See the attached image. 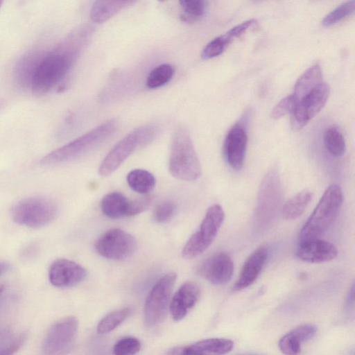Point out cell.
<instances>
[{
  "mask_svg": "<svg viewBox=\"0 0 355 355\" xmlns=\"http://www.w3.org/2000/svg\"><path fill=\"white\" fill-rule=\"evenodd\" d=\"M355 1H347L338 6L336 8L328 13L322 20L324 26H329L340 21L347 16L354 12Z\"/></svg>",
  "mask_w": 355,
  "mask_h": 355,
  "instance_id": "f1b7e54d",
  "label": "cell"
},
{
  "mask_svg": "<svg viewBox=\"0 0 355 355\" xmlns=\"http://www.w3.org/2000/svg\"><path fill=\"white\" fill-rule=\"evenodd\" d=\"M192 345L203 355H224L232 349L234 343L226 338H214L198 341Z\"/></svg>",
  "mask_w": 355,
  "mask_h": 355,
  "instance_id": "cb8c5ba5",
  "label": "cell"
},
{
  "mask_svg": "<svg viewBox=\"0 0 355 355\" xmlns=\"http://www.w3.org/2000/svg\"><path fill=\"white\" fill-rule=\"evenodd\" d=\"M343 201L340 186L330 185L324 192L313 211L302 227L299 241L319 239L332 225Z\"/></svg>",
  "mask_w": 355,
  "mask_h": 355,
  "instance_id": "277c9868",
  "label": "cell"
},
{
  "mask_svg": "<svg viewBox=\"0 0 355 355\" xmlns=\"http://www.w3.org/2000/svg\"><path fill=\"white\" fill-rule=\"evenodd\" d=\"M312 196L311 191L304 190L291 198L283 205L282 216L286 220H293L300 217L305 211Z\"/></svg>",
  "mask_w": 355,
  "mask_h": 355,
  "instance_id": "7402d4cb",
  "label": "cell"
},
{
  "mask_svg": "<svg viewBox=\"0 0 355 355\" xmlns=\"http://www.w3.org/2000/svg\"><path fill=\"white\" fill-rule=\"evenodd\" d=\"M158 127L155 124L142 125L121 139L102 161L98 173L107 176L115 171L139 147L151 142L157 136Z\"/></svg>",
  "mask_w": 355,
  "mask_h": 355,
  "instance_id": "5b68a950",
  "label": "cell"
},
{
  "mask_svg": "<svg viewBox=\"0 0 355 355\" xmlns=\"http://www.w3.org/2000/svg\"><path fill=\"white\" fill-rule=\"evenodd\" d=\"M176 279L175 272L166 273L150 290L144 306V320L147 326H155L166 318Z\"/></svg>",
  "mask_w": 355,
  "mask_h": 355,
  "instance_id": "ba28073f",
  "label": "cell"
},
{
  "mask_svg": "<svg viewBox=\"0 0 355 355\" xmlns=\"http://www.w3.org/2000/svg\"><path fill=\"white\" fill-rule=\"evenodd\" d=\"M292 331L302 343L311 339L315 335L317 328L314 325L304 324L293 329Z\"/></svg>",
  "mask_w": 355,
  "mask_h": 355,
  "instance_id": "8d00e7d4",
  "label": "cell"
},
{
  "mask_svg": "<svg viewBox=\"0 0 355 355\" xmlns=\"http://www.w3.org/2000/svg\"><path fill=\"white\" fill-rule=\"evenodd\" d=\"M280 199V184L278 176L275 173L267 175L259 191L257 208V218L259 223L266 225L272 220L279 207Z\"/></svg>",
  "mask_w": 355,
  "mask_h": 355,
  "instance_id": "7c38bea8",
  "label": "cell"
},
{
  "mask_svg": "<svg viewBox=\"0 0 355 355\" xmlns=\"http://www.w3.org/2000/svg\"><path fill=\"white\" fill-rule=\"evenodd\" d=\"M24 340L25 336L24 335L19 336L7 347L1 349L0 351V355H13L23 345Z\"/></svg>",
  "mask_w": 355,
  "mask_h": 355,
  "instance_id": "ab89813d",
  "label": "cell"
},
{
  "mask_svg": "<svg viewBox=\"0 0 355 355\" xmlns=\"http://www.w3.org/2000/svg\"><path fill=\"white\" fill-rule=\"evenodd\" d=\"M87 276L86 270L76 262L67 259H58L50 266L49 279L58 288L74 286L83 282Z\"/></svg>",
  "mask_w": 355,
  "mask_h": 355,
  "instance_id": "4fadbf2b",
  "label": "cell"
},
{
  "mask_svg": "<svg viewBox=\"0 0 355 355\" xmlns=\"http://www.w3.org/2000/svg\"><path fill=\"white\" fill-rule=\"evenodd\" d=\"M179 3L185 13V21H194L202 17L207 8V2L203 0H182Z\"/></svg>",
  "mask_w": 355,
  "mask_h": 355,
  "instance_id": "f546056e",
  "label": "cell"
},
{
  "mask_svg": "<svg viewBox=\"0 0 355 355\" xmlns=\"http://www.w3.org/2000/svg\"><path fill=\"white\" fill-rule=\"evenodd\" d=\"M3 1H0V8L1 6V4H2Z\"/></svg>",
  "mask_w": 355,
  "mask_h": 355,
  "instance_id": "7bdbcfd3",
  "label": "cell"
},
{
  "mask_svg": "<svg viewBox=\"0 0 355 355\" xmlns=\"http://www.w3.org/2000/svg\"><path fill=\"white\" fill-rule=\"evenodd\" d=\"M79 53V46L70 44L42 55L33 73L31 88L37 96L49 92L66 76Z\"/></svg>",
  "mask_w": 355,
  "mask_h": 355,
  "instance_id": "6da1fadb",
  "label": "cell"
},
{
  "mask_svg": "<svg viewBox=\"0 0 355 355\" xmlns=\"http://www.w3.org/2000/svg\"><path fill=\"white\" fill-rule=\"evenodd\" d=\"M225 212L220 205L209 207L200 225L184 245L182 254L185 259L195 258L213 243L223 223Z\"/></svg>",
  "mask_w": 355,
  "mask_h": 355,
  "instance_id": "52a82bcc",
  "label": "cell"
},
{
  "mask_svg": "<svg viewBox=\"0 0 355 355\" xmlns=\"http://www.w3.org/2000/svg\"><path fill=\"white\" fill-rule=\"evenodd\" d=\"M167 355H203L192 345L187 346H177L168 350Z\"/></svg>",
  "mask_w": 355,
  "mask_h": 355,
  "instance_id": "f35d334b",
  "label": "cell"
},
{
  "mask_svg": "<svg viewBox=\"0 0 355 355\" xmlns=\"http://www.w3.org/2000/svg\"><path fill=\"white\" fill-rule=\"evenodd\" d=\"M247 144L245 129L240 123L235 124L228 132L224 143L227 162L234 170H240L243 166Z\"/></svg>",
  "mask_w": 355,
  "mask_h": 355,
  "instance_id": "9a60e30c",
  "label": "cell"
},
{
  "mask_svg": "<svg viewBox=\"0 0 355 355\" xmlns=\"http://www.w3.org/2000/svg\"><path fill=\"white\" fill-rule=\"evenodd\" d=\"M324 144L333 156L340 157L345 151V141L343 134L336 127H329L324 133Z\"/></svg>",
  "mask_w": 355,
  "mask_h": 355,
  "instance_id": "484cf974",
  "label": "cell"
},
{
  "mask_svg": "<svg viewBox=\"0 0 355 355\" xmlns=\"http://www.w3.org/2000/svg\"><path fill=\"white\" fill-rule=\"evenodd\" d=\"M130 200L120 192H111L101 200L102 213L107 218L117 219L127 216Z\"/></svg>",
  "mask_w": 355,
  "mask_h": 355,
  "instance_id": "d6986e66",
  "label": "cell"
},
{
  "mask_svg": "<svg viewBox=\"0 0 355 355\" xmlns=\"http://www.w3.org/2000/svg\"><path fill=\"white\" fill-rule=\"evenodd\" d=\"M278 345L285 355H298L301 351V341L292 331L280 338Z\"/></svg>",
  "mask_w": 355,
  "mask_h": 355,
  "instance_id": "d6a6232c",
  "label": "cell"
},
{
  "mask_svg": "<svg viewBox=\"0 0 355 355\" xmlns=\"http://www.w3.org/2000/svg\"><path fill=\"white\" fill-rule=\"evenodd\" d=\"M152 202L150 196H144L133 200H130L127 216L139 214L146 209Z\"/></svg>",
  "mask_w": 355,
  "mask_h": 355,
  "instance_id": "d590c367",
  "label": "cell"
},
{
  "mask_svg": "<svg viewBox=\"0 0 355 355\" xmlns=\"http://www.w3.org/2000/svg\"><path fill=\"white\" fill-rule=\"evenodd\" d=\"M141 349L140 341L135 337L120 339L113 347L114 355H135Z\"/></svg>",
  "mask_w": 355,
  "mask_h": 355,
  "instance_id": "1f68e13d",
  "label": "cell"
},
{
  "mask_svg": "<svg viewBox=\"0 0 355 355\" xmlns=\"http://www.w3.org/2000/svg\"><path fill=\"white\" fill-rule=\"evenodd\" d=\"M200 290L197 284L192 282L184 283L175 292L169 304L173 319L182 320L199 300Z\"/></svg>",
  "mask_w": 355,
  "mask_h": 355,
  "instance_id": "2e32d148",
  "label": "cell"
},
{
  "mask_svg": "<svg viewBox=\"0 0 355 355\" xmlns=\"http://www.w3.org/2000/svg\"><path fill=\"white\" fill-rule=\"evenodd\" d=\"M337 254V248L333 243L320 239L300 242L296 252L300 259L309 263L329 261Z\"/></svg>",
  "mask_w": 355,
  "mask_h": 355,
  "instance_id": "e0dca14e",
  "label": "cell"
},
{
  "mask_svg": "<svg viewBox=\"0 0 355 355\" xmlns=\"http://www.w3.org/2000/svg\"><path fill=\"white\" fill-rule=\"evenodd\" d=\"M118 122L112 119L101 123L71 142L53 150L44 157L40 164L52 166L68 162L94 150L105 142L116 132Z\"/></svg>",
  "mask_w": 355,
  "mask_h": 355,
  "instance_id": "7a4b0ae2",
  "label": "cell"
},
{
  "mask_svg": "<svg viewBox=\"0 0 355 355\" xmlns=\"http://www.w3.org/2000/svg\"><path fill=\"white\" fill-rule=\"evenodd\" d=\"M256 23L255 19H249L241 22V24L232 27L226 33L227 36L232 40V39L241 36L246 31Z\"/></svg>",
  "mask_w": 355,
  "mask_h": 355,
  "instance_id": "74e56055",
  "label": "cell"
},
{
  "mask_svg": "<svg viewBox=\"0 0 355 355\" xmlns=\"http://www.w3.org/2000/svg\"><path fill=\"white\" fill-rule=\"evenodd\" d=\"M78 320L69 316L54 323L46 333L42 346V355H65L78 334Z\"/></svg>",
  "mask_w": 355,
  "mask_h": 355,
  "instance_id": "9c48e42d",
  "label": "cell"
},
{
  "mask_svg": "<svg viewBox=\"0 0 355 355\" xmlns=\"http://www.w3.org/2000/svg\"><path fill=\"white\" fill-rule=\"evenodd\" d=\"M168 169L174 178L184 181L196 180L201 175L200 162L189 132L183 127L173 133Z\"/></svg>",
  "mask_w": 355,
  "mask_h": 355,
  "instance_id": "3957f363",
  "label": "cell"
},
{
  "mask_svg": "<svg viewBox=\"0 0 355 355\" xmlns=\"http://www.w3.org/2000/svg\"><path fill=\"white\" fill-rule=\"evenodd\" d=\"M134 3L131 1H96L91 8L90 17L94 22L102 23Z\"/></svg>",
  "mask_w": 355,
  "mask_h": 355,
  "instance_id": "44dd1931",
  "label": "cell"
},
{
  "mask_svg": "<svg viewBox=\"0 0 355 355\" xmlns=\"http://www.w3.org/2000/svg\"><path fill=\"white\" fill-rule=\"evenodd\" d=\"M175 209L176 205L172 201L161 202L154 210L153 219L158 223H164L173 216Z\"/></svg>",
  "mask_w": 355,
  "mask_h": 355,
  "instance_id": "e575fe53",
  "label": "cell"
},
{
  "mask_svg": "<svg viewBox=\"0 0 355 355\" xmlns=\"http://www.w3.org/2000/svg\"><path fill=\"white\" fill-rule=\"evenodd\" d=\"M322 78V71L318 64H315L306 69L297 79L294 86L293 94L297 101L321 83Z\"/></svg>",
  "mask_w": 355,
  "mask_h": 355,
  "instance_id": "ffe728a7",
  "label": "cell"
},
{
  "mask_svg": "<svg viewBox=\"0 0 355 355\" xmlns=\"http://www.w3.org/2000/svg\"><path fill=\"white\" fill-rule=\"evenodd\" d=\"M42 55H28L15 67V78L21 85H30L35 69Z\"/></svg>",
  "mask_w": 355,
  "mask_h": 355,
  "instance_id": "d4e9b609",
  "label": "cell"
},
{
  "mask_svg": "<svg viewBox=\"0 0 355 355\" xmlns=\"http://www.w3.org/2000/svg\"><path fill=\"white\" fill-rule=\"evenodd\" d=\"M198 273L210 283L223 285L231 279L234 263L225 252L216 253L205 260L198 267Z\"/></svg>",
  "mask_w": 355,
  "mask_h": 355,
  "instance_id": "5bb4252c",
  "label": "cell"
},
{
  "mask_svg": "<svg viewBox=\"0 0 355 355\" xmlns=\"http://www.w3.org/2000/svg\"><path fill=\"white\" fill-rule=\"evenodd\" d=\"M175 69L170 64H162L153 69L147 76L146 85L150 89L160 87L173 78Z\"/></svg>",
  "mask_w": 355,
  "mask_h": 355,
  "instance_id": "4316f807",
  "label": "cell"
},
{
  "mask_svg": "<svg viewBox=\"0 0 355 355\" xmlns=\"http://www.w3.org/2000/svg\"><path fill=\"white\" fill-rule=\"evenodd\" d=\"M129 187L135 192L146 194L153 189L156 184L154 175L144 169H134L127 175Z\"/></svg>",
  "mask_w": 355,
  "mask_h": 355,
  "instance_id": "603a6c76",
  "label": "cell"
},
{
  "mask_svg": "<svg viewBox=\"0 0 355 355\" xmlns=\"http://www.w3.org/2000/svg\"><path fill=\"white\" fill-rule=\"evenodd\" d=\"M329 94V86L322 82L300 99L291 113L293 131L302 129L324 106Z\"/></svg>",
  "mask_w": 355,
  "mask_h": 355,
  "instance_id": "30bf717a",
  "label": "cell"
},
{
  "mask_svg": "<svg viewBox=\"0 0 355 355\" xmlns=\"http://www.w3.org/2000/svg\"><path fill=\"white\" fill-rule=\"evenodd\" d=\"M9 266L5 263H0V277L8 270Z\"/></svg>",
  "mask_w": 355,
  "mask_h": 355,
  "instance_id": "60d3db41",
  "label": "cell"
},
{
  "mask_svg": "<svg viewBox=\"0 0 355 355\" xmlns=\"http://www.w3.org/2000/svg\"><path fill=\"white\" fill-rule=\"evenodd\" d=\"M297 102V100L293 94L288 95L273 107L270 113V117L277 119L288 113H291Z\"/></svg>",
  "mask_w": 355,
  "mask_h": 355,
  "instance_id": "836d02e7",
  "label": "cell"
},
{
  "mask_svg": "<svg viewBox=\"0 0 355 355\" xmlns=\"http://www.w3.org/2000/svg\"><path fill=\"white\" fill-rule=\"evenodd\" d=\"M232 40L226 34L211 40L203 49L201 56L203 59H210L220 55Z\"/></svg>",
  "mask_w": 355,
  "mask_h": 355,
  "instance_id": "4dcf8cb0",
  "label": "cell"
},
{
  "mask_svg": "<svg viewBox=\"0 0 355 355\" xmlns=\"http://www.w3.org/2000/svg\"><path fill=\"white\" fill-rule=\"evenodd\" d=\"M58 213L56 204L44 197H30L18 201L11 209L12 220L17 224L40 228L53 221Z\"/></svg>",
  "mask_w": 355,
  "mask_h": 355,
  "instance_id": "8992f818",
  "label": "cell"
},
{
  "mask_svg": "<svg viewBox=\"0 0 355 355\" xmlns=\"http://www.w3.org/2000/svg\"><path fill=\"white\" fill-rule=\"evenodd\" d=\"M268 257V250L260 246L245 261L239 277L234 286V291H241L252 285L257 279Z\"/></svg>",
  "mask_w": 355,
  "mask_h": 355,
  "instance_id": "ac0fdd59",
  "label": "cell"
},
{
  "mask_svg": "<svg viewBox=\"0 0 355 355\" xmlns=\"http://www.w3.org/2000/svg\"><path fill=\"white\" fill-rule=\"evenodd\" d=\"M130 313L129 307H124L106 315L99 322L97 326V332L100 334L110 333L116 329Z\"/></svg>",
  "mask_w": 355,
  "mask_h": 355,
  "instance_id": "83f0119b",
  "label": "cell"
},
{
  "mask_svg": "<svg viewBox=\"0 0 355 355\" xmlns=\"http://www.w3.org/2000/svg\"><path fill=\"white\" fill-rule=\"evenodd\" d=\"M137 246L135 238L119 228L106 231L98 239L95 244L98 254L114 260L124 259L132 256Z\"/></svg>",
  "mask_w": 355,
  "mask_h": 355,
  "instance_id": "8fae6325",
  "label": "cell"
},
{
  "mask_svg": "<svg viewBox=\"0 0 355 355\" xmlns=\"http://www.w3.org/2000/svg\"><path fill=\"white\" fill-rule=\"evenodd\" d=\"M5 290V286L3 284H0V295L3 293Z\"/></svg>",
  "mask_w": 355,
  "mask_h": 355,
  "instance_id": "b9f144b4",
  "label": "cell"
}]
</instances>
